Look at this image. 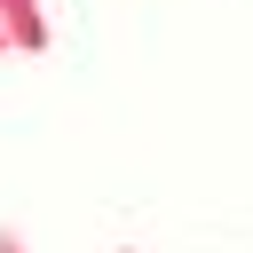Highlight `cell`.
<instances>
[{
  "mask_svg": "<svg viewBox=\"0 0 253 253\" xmlns=\"http://www.w3.org/2000/svg\"><path fill=\"white\" fill-rule=\"evenodd\" d=\"M0 32H8V55H40V47H47L40 0H0Z\"/></svg>",
  "mask_w": 253,
  "mask_h": 253,
  "instance_id": "6da1fadb",
  "label": "cell"
},
{
  "mask_svg": "<svg viewBox=\"0 0 253 253\" xmlns=\"http://www.w3.org/2000/svg\"><path fill=\"white\" fill-rule=\"evenodd\" d=\"M0 253H32V245H24V229H8V221H0Z\"/></svg>",
  "mask_w": 253,
  "mask_h": 253,
  "instance_id": "7a4b0ae2",
  "label": "cell"
},
{
  "mask_svg": "<svg viewBox=\"0 0 253 253\" xmlns=\"http://www.w3.org/2000/svg\"><path fill=\"white\" fill-rule=\"evenodd\" d=\"M0 55H8V32H0Z\"/></svg>",
  "mask_w": 253,
  "mask_h": 253,
  "instance_id": "3957f363",
  "label": "cell"
},
{
  "mask_svg": "<svg viewBox=\"0 0 253 253\" xmlns=\"http://www.w3.org/2000/svg\"><path fill=\"white\" fill-rule=\"evenodd\" d=\"M119 253H134V245H119Z\"/></svg>",
  "mask_w": 253,
  "mask_h": 253,
  "instance_id": "277c9868",
  "label": "cell"
}]
</instances>
